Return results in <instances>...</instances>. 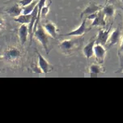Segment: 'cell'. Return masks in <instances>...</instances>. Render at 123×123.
<instances>
[{
    "mask_svg": "<svg viewBox=\"0 0 123 123\" xmlns=\"http://www.w3.org/2000/svg\"><path fill=\"white\" fill-rule=\"evenodd\" d=\"M37 58H38V62H37V67H38V72L41 73H49L53 70V66L50 65L46 59L41 55L39 52L37 51Z\"/></svg>",
    "mask_w": 123,
    "mask_h": 123,
    "instance_id": "cell-5",
    "label": "cell"
},
{
    "mask_svg": "<svg viewBox=\"0 0 123 123\" xmlns=\"http://www.w3.org/2000/svg\"><path fill=\"white\" fill-rule=\"evenodd\" d=\"M87 17H84V19H83L82 23L80 24V25L76 29H74L71 32H68V33L63 34L62 36L64 37H81L83 34L87 33L88 31L91 30V27H87L86 25V22H87Z\"/></svg>",
    "mask_w": 123,
    "mask_h": 123,
    "instance_id": "cell-4",
    "label": "cell"
},
{
    "mask_svg": "<svg viewBox=\"0 0 123 123\" xmlns=\"http://www.w3.org/2000/svg\"><path fill=\"white\" fill-rule=\"evenodd\" d=\"M23 57V51L17 46H10L6 49L3 56H0V59H3L7 62L16 64L19 62Z\"/></svg>",
    "mask_w": 123,
    "mask_h": 123,
    "instance_id": "cell-1",
    "label": "cell"
},
{
    "mask_svg": "<svg viewBox=\"0 0 123 123\" xmlns=\"http://www.w3.org/2000/svg\"><path fill=\"white\" fill-rule=\"evenodd\" d=\"M96 45V39H92V41H88L87 45L83 47V52L85 58L87 59L91 58L94 55V46Z\"/></svg>",
    "mask_w": 123,
    "mask_h": 123,
    "instance_id": "cell-13",
    "label": "cell"
},
{
    "mask_svg": "<svg viewBox=\"0 0 123 123\" xmlns=\"http://www.w3.org/2000/svg\"><path fill=\"white\" fill-rule=\"evenodd\" d=\"M104 7L103 5H100V4H97L94 2H90L88 3L85 9L81 12L80 14V18H83V16H87V15L93 14V13L98 12L99 11H100L102 8Z\"/></svg>",
    "mask_w": 123,
    "mask_h": 123,
    "instance_id": "cell-8",
    "label": "cell"
},
{
    "mask_svg": "<svg viewBox=\"0 0 123 123\" xmlns=\"http://www.w3.org/2000/svg\"><path fill=\"white\" fill-rule=\"evenodd\" d=\"M109 0H105V3H108V2H109Z\"/></svg>",
    "mask_w": 123,
    "mask_h": 123,
    "instance_id": "cell-22",
    "label": "cell"
},
{
    "mask_svg": "<svg viewBox=\"0 0 123 123\" xmlns=\"http://www.w3.org/2000/svg\"><path fill=\"white\" fill-rule=\"evenodd\" d=\"M111 33V27L107 29H100L96 38V44L106 45Z\"/></svg>",
    "mask_w": 123,
    "mask_h": 123,
    "instance_id": "cell-7",
    "label": "cell"
},
{
    "mask_svg": "<svg viewBox=\"0 0 123 123\" xmlns=\"http://www.w3.org/2000/svg\"><path fill=\"white\" fill-rule=\"evenodd\" d=\"M118 58H119L120 61V71H123V38L122 41H121V45L118 49Z\"/></svg>",
    "mask_w": 123,
    "mask_h": 123,
    "instance_id": "cell-19",
    "label": "cell"
},
{
    "mask_svg": "<svg viewBox=\"0 0 123 123\" xmlns=\"http://www.w3.org/2000/svg\"><path fill=\"white\" fill-rule=\"evenodd\" d=\"M32 12H31L30 14H21L19 16L14 18V20L17 23H19L21 25H29L31 20H32Z\"/></svg>",
    "mask_w": 123,
    "mask_h": 123,
    "instance_id": "cell-15",
    "label": "cell"
},
{
    "mask_svg": "<svg viewBox=\"0 0 123 123\" xmlns=\"http://www.w3.org/2000/svg\"><path fill=\"white\" fill-rule=\"evenodd\" d=\"M44 29L47 32V34L53 37L54 39H57L58 37V29L57 26L50 20H45L41 24Z\"/></svg>",
    "mask_w": 123,
    "mask_h": 123,
    "instance_id": "cell-6",
    "label": "cell"
},
{
    "mask_svg": "<svg viewBox=\"0 0 123 123\" xmlns=\"http://www.w3.org/2000/svg\"><path fill=\"white\" fill-rule=\"evenodd\" d=\"M88 71L91 74H100L104 72V69L100 63H93L89 67Z\"/></svg>",
    "mask_w": 123,
    "mask_h": 123,
    "instance_id": "cell-17",
    "label": "cell"
},
{
    "mask_svg": "<svg viewBox=\"0 0 123 123\" xmlns=\"http://www.w3.org/2000/svg\"><path fill=\"white\" fill-rule=\"evenodd\" d=\"M38 2L39 1L36 0V1H33L32 3L28 4V5L22 7V14H30L31 12H32V11L35 9L36 6L37 5V3H38Z\"/></svg>",
    "mask_w": 123,
    "mask_h": 123,
    "instance_id": "cell-18",
    "label": "cell"
},
{
    "mask_svg": "<svg viewBox=\"0 0 123 123\" xmlns=\"http://www.w3.org/2000/svg\"><path fill=\"white\" fill-rule=\"evenodd\" d=\"M4 12L8 14L10 16L13 17V18H15V17L19 16V15L22 14V6H19V4L17 3L14 4L13 6H9V7L5 9Z\"/></svg>",
    "mask_w": 123,
    "mask_h": 123,
    "instance_id": "cell-14",
    "label": "cell"
},
{
    "mask_svg": "<svg viewBox=\"0 0 123 123\" xmlns=\"http://www.w3.org/2000/svg\"><path fill=\"white\" fill-rule=\"evenodd\" d=\"M79 41L76 39L63 40L58 44L60 51L65 55H70L79 47Z\"/></svg>",
    "mask_w": 123,
    "mask_h": 123,
    "instance_id": "cell-3",
    "label": "cell"
},
{
    "mask_svg": "<svg viewBox=\"0 0 123 123\" xmlns=\"http://www.w3.org/2000/svg\"><path fill=\"white\" fill-rule=\"evenodd\" d=\"M33 37L41 44L44 49L45 50L46 54H49V35L47 34V32L44 29V28L41 25V23L39 24L37 29L35 30L33 33Z\"/></svg>",
    "mask_w": 123,
    "mask_h": 123,
    "instance_id": "cell-2",
    "label": "cell"
},
{
    "mask_svg": "<svg viewBox=\"0 0 123 123\" xmlns=\"http://www.w3.org/2000/svg\"><path fill=\"white\" fill-rule=\"evenodd\" d=\"M94 55L96 62L100 64H102L106 56V49L104 47V45L96 44L94 46Z\"/></svg>",
    "mask_w": 123,
    "mask_h": 123,
    "instance_id": "cell-9",
    "label": "cell"
},
{
    "mask_svg": "<svg viewBox=\"0 0 123 123\" xmlns=\"http://www.w3.org/2000/svg\"><path fill=\"white\" fill-rule=\"evenodd\" d=\"M122 3H123V0H122Z\"/></svg>",
    "mask_w": 123,
    "mask_h": 123,
    "instance_id": "cell-23",
    "label": "cell"
},
{
    "mask_svg": "<svg viewBox=\"0 0 123 123\" xmlns=\"http://www.w3.org/2000/svg\"><path fill=\"white\" fill-rule=\"evenodd\" d=\"M29 36V29L28 25H21L18 29V37L19 41L21 46H24L28 41V37Z\"/></svg>",
    "mask_w": 123,
    "mask_h": 123,
    "instance_id": "cell-10",
    "label": "cell"
},
{
    "mask_svg": "<svg viewBox=\"0 0 123 123\" xmlns=\"http://www.w3.org/2000/svg\"><path fill=\"white\" fill-rule=\"evenodd\" d=\"M121 29L120 28H115L113 32H111L110 36H109V41L107 42V47L108 48H111L112 46H113L114 45L118 43V41H120L121 39Z\"/></svg>",
    "mask_w": 123,
    "mask_h": 123,
    "instance_id": "cell-12",
    "label": "cell"
},
{
    "mask_svg": "<svg viewBox=\"0 0 123 123\" xmlns=\"http://www.w3.org/2000/svg\"><path fill=\"white\" fill-rule=\"evenodd\" d=\"M105 15L103 12L102 9L96 13V18L92 20V23L90 25V27H105L106 25L105 22Z\"/></svg>",
    "mask_w": 123,
    "mask_h": 123,
    "instance_id": "cell-11",
    "label": "cell"
},
{
    "mask_svg": "<svg viewBox=\"0 0 123 123\" xmlns=\"http://www.w3.org/2000/svg\"><path fill=\"white\" fill-rule=\"evenodd\" d=\"M102 11L106 17H113L115 14V7L113 4H106L102 8Z\"/></svg>",
    "mask_w": 123,
    "mask_h": 123,
    "instance_id": "cell-16",
    "label": "cell"
},
{
    "mask_svg": "<svg viewBox=\"0 0 123 123\" xmlns=\"http://www.w3.org/2000/svg\"><path fill=\"white\" fill-rule=\"evenodd\" d=\"M33 1H35V0H20V1L17 2V3L19 4V6H20L24 7V6H27V5H28V4H30L31 3H32Z\"/></svg>",
    "mask_w": 123,
    "mask_h": 123,
    "instance_id": "cell-20",
    "label": "cell"
},
{
    "mask_svg": "<svg viewBox=\"0 0 123 123\" xmlns=\"http://www.w3.org/2000/svg\"><path fill=\"white\" fill-rule=\"evenodd\" d=\"M5 25H6V22L5 19L1 15H0V31L3 30L5 28Z\"/></svg>",
    "mask_w": 123,
    "mask_h": 123,
    "instance_id": "cell-21",
    "label": "cell"
}]
</instances>
